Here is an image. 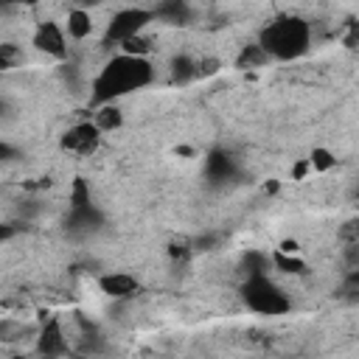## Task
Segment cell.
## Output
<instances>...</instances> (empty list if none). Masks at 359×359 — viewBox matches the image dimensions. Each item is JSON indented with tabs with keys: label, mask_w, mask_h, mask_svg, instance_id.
I'll return each mask as SVG.
<instances>
[{
	"label": "cell",
	"mask_w": 359,
	"mask_h": 359,
	"mask_svg": "<svg viewBox=\"0 0 359 359\" xmlns=\"http://www.w3.org/2000/svg\"><path fill=\"white\" fill-rule=\"evenodd\" d=\"M151 79H154V67L149 59L118 53L98 70V76L93 81V104H98V107L112 104L121 95L149 87Z\"/></svg>",
	"instance_id": "1"
},
{
	"label": "cell",
	"mask_w": 359,
	"mask_h": 359,
	"mask_svg": "<svg viewBox=\"0 0 359 359\" xmlns=\"http://www.w3.org/2000/svg\"><path fill=\"white\" fill-rule=\"evenodd\" d=\"M269 59L278 62H294L311 48V25L303 17L283 14L272 22H266L255 42Z\"/></svg>",
	"instance_id": "2"
},
{
	"label": "cell",
	"mask_w": 359,
	"mask_h": 359,
	"mask_svg": "<svg viewBox=\"0 0 359 359\" xmlns=\"http://www.w3.org/2000/svg\"><path fill=\"white\" fill-rule=\"evenodd\" d=\"M241 294V303L255 311V314H266V317H280L292 309V297L269 278V275H255V278H247L238 289Z\"/></svg>",
	"instance_id": "3"
},
{
	"label": "cell",
	"mask_w": 359,
	"mask_h": 359,
	"mask_svg": "<svg viewBox=\"0 0 359 359\" xmlns=\"http://www.w3.org/2000/svg\"><path fill=\"white\" fill-rule=\"evenodd\" d=\"M154 20L151 8H121L112 14L104 31V45H123L143 34V28Z\"/></svg>",
	"instance_id": "4"
},
{
	"label": "cell",
	"mask_w": 359,
	"mask_h": 359,
	"mask_svg": "<svg viewBox=\"0 0 359 359\" xmlns=\"http://www.w3.org/2000/svg\"><path fill=\"white\" fill-rule=\"evenodd\" d=\"M98 143H101V132L95 129L93 121H81V123L70 126V129L62 135V140H59V146H62L65 151H73V154H81V157L93 154V151L98 149Z\"/></svg>",
	"instance_id": "5"
},
{
	"label": "cell",
	"mask_w": 359,
	"mask_h": 359,
	"mask_svg": "<svg viewBox=\"0 0 359 359\" xmlns=\"http://www.w3.org/2000/svg\"><path fill=\"white\" fill-rule=\"evenodd\" d=\"M34 48L53 56V59H65L67 56V36H65V28L53 20H45L36 25L34 31Z\"/></svg>",
	"instance_id": "6"
},
{
	"label": "cell",
	"mask_w": 359,
	"mask_h": 359,
	"mask_svg": "<svg viewBox=\"0 0 359 359\" xmlns=\"http://www.w3.org/2000/svg\"><path fill=\"white\" fill-rule=\"evenodd\" d=\"M104 227V216L95 205H84V208H70L67 219H65V230L73 238H87L93 233H98Z\"/></svg>",
	"instance_id": "7"
},
{
	"label": "cell",
	"mask_w": 359,
	"mask_h": 359,
	"mask_svg": "<svg viewBox=\"0 0 359 359\" xmlns=\"http://www.w3.org/2000/svg\"><path fill=\"white\" fill-rule=\"evenodd\" d=\"M205 177L210 185H224L238 177V160L224 149H213L205 157Z\"/></svg>",
	"instance_id": "8"
},
{
	"label": "cell",
	"mask_w": 359,
	"mask_h": 359,
	"mask_svg": "<svg viewBox=\"0 0 359 359\" xmlns=\"http://www.w3.org/2000/svg\"><path fill=\"white\" fill-rule=\"evenodd\" d=\"M98 286L112 300H129L140 292V280L129 272H107V275L98 278Z\"/></svg>",
	"instance_id": "9"
},
{
	"label": "cell",
	"mask_w": 359,
	"mask_h": 359,
	"mask_svg": "<svg viewBox=\"0 0 359 359\" xmlns=\"http://www.w3.org/2000/svg\"><path fill=\"white\" fill-rule=\"evenodd\" d=\"M36 353L39 356H50V359H59L67 353V337L62 331V323L59 320H48L36 337Z\"/></svg>",
	"instance_id": "10"
},
{
	"label": "cell",
	"mask_w": 359,
	"mask_h": 359,
	"mask_svg": "<svg viewBox=\"0 0 359 359\" xmlns=\"http://www.w3.org/2000/svg\"><path fill=\"white\" fill-rule=\"evenodd\" d=\"M154 20H163L168 25H185L191 20V8L182 3V0H168V3H160L157 8H151Z\"/></svg>",
	"instance_id": "11"
},
{
	"label": "cell",
	"mask_w": 359,
	"mask_h": 359,
	"mask_svg": "<svg viewBox=\"0 0 359 359\" xmlns=\"http://www.w3.org/2000/svg\"><path fill=\"white\" fill-rule=\"evenodd\" d=\"M67 36L73 39H87L93 34V17L84 11V8H73L67 11Z\"/></svg>",
	"instance_id": "12"
},
{
	"label": "cell",
	"mask_w": 359,
	"mask_h": 359,
	"mask_svg": "<svg viewBox=\"0 0 359 359\" xmlns=\"http://www.w3.org/2000/svg\"><path fill=\"white\" fill-rule=\"evenodd\" d=\"M168 76H171V84H188V81H194V79H196L194 59H191V56H185V53L174 56V59H171V65H168Z\"/></svg>",
	"instance_id": "13"
},
{
	"label": "cell",
	"mask_w": 359,
	"mask_h": 359,
	"mask_svg": "<svg viewBox=\"0 0 359 359\" xmlns=\"http://www.w3.org/2000/svg\"><path fill=\"white\" fill-rule=\"evenodd\" d=\"M93 123H95V129L104 135V132L118 129V126L123 123V115H121V109H118L115 104H104V107H98V112H95Z\"/></svg>",
	"instance_id": "14"
},
{
	"label": "cell",
	"mask_w": 359,
	"mask_h": 359,
	"mask_svg": "<svg viewBox=\"0 0 359 359\" xmlns=\"http://www.w3.org/2000/svg\"><path fill=\"white\" fill-rule=\"evenodd\" d=\"M269 62V56L258 48V45H244L241 53L236 56V67L238 70H250V67H264Z\"/></svg>",
	"instance_id": "15"
},
{
	"label": "cell",
	"mask_w": 359,
	"mask_h": 359,
	"mask_svg": "<svg viewBox=\"0 0 359 359\" xmlns=\"http://www.w3.org/2000/svg\"><path fill=\"white\" fill-rule=\"evenodd\" d=\"M269 255L258 252V250H250L244 258H241V269L247 272V278H255V275H266L269 272Z\"/></svg>",
	"instance_id": "16"
},
{
	"label": "cell",
	"mask_w": 359,
	"mask_h": 359,
	"mask_svg": "<svg viewBox=\"0 0 359 359\" xmlns=\"http://www.w3.org/2000/svg\"><path fill=\"white\" fill-rule=\"evenodd\" d=\"M280 272H286V275H306L309 269H306V264L300 261V258H294V255H286V252H275L272 258H269Z\"/></svg>",
	"instance_id": "17"
},
{
	"label": "cell",
	"mask_w": 359,
	"mask_h": 359,
	"mask_svg": "<svg viewBox=\"0 0 359 359\" xmlns=\"http://www.w3.org/2000/svg\"><path fill=\"white\" fill-rule=\"evenodd\" d=\"M309 165H311L314 171H328V168H334V165H337V157H334L328 149L317 146V149L311 151V157H309Z\"/></svg>",
	"instance_id": "18"
},
{
	"label": "cell",
	"mask_w": 359,
	"mask_h": 359,
	"mask_svg": "<svg viewBox=\"0 0 359 359\" xmlns=\"http://www.w3.org/2000/svg\"><path fill=\"white\" fill-rule=\"evenodd\" d=\"M84 205H93L90 199V188L81 177L73 180V188H70V208H84Z\"/></svg>",
	"instance_id": "19"
},
{
	"label": "cell",
	"mask_w": 359,
	"mask_h": 359,
	"mask_svg": "<svg viewBox=\"0 0 359 359\" xmlns=\"http://www.w3.org/2000/svg\"><path fill=\"white\" fill-rule=\"evenodd\" d=\"M22 62V50L14 42H0V70H8Z\"/></svg>",
	"instance_id": "20"
},
{
	"label": "cell",
	"mask_w": 359,
	"mask_h": 359,
	"mask_svg": "<svg viewBox=\"0 0 359 359\" xmlns=\"http://www.w3.org/2000/svg\"><path fill=\"white\" fill-rule=\"evenodd\" d=\"M194 67H196V79H208L222 70V62L216 56H202V59H194Z\"/></svg>",
	"instance_id": "21"
},
{
	"label": "cell",
	"mask_w": 359,
	"mask_h": 359,
	"mask_svg": "<svg viewBox=\"0 0 359 359\" xmlns=\"http://www.w3.org/2000/svg\"><path fill=\"white\" fill-rule=\"evenodd\" d=\"M168 255H171L174 261H188V258L194 255V244H191L188 238H182V241H171Z\"/></svg>",
	"instance_id": "22"
},
{
	"label": "cell",
	"mask_w": 359,
	"mask_h": 359,
	"mask_svg": "<svg viewBox=\"0 0 359 359\" xmlns=\"http://www.w3.org/2000/svg\"><path fill=\"white\" fill-rule=\"evenodd\" d=\"M11 157H17V149H14L11 143L0 140V163H6V160H11Z\"/></svg>",
	"instance_id": "23"
},
{
	"label": "cell",
	"mask_w": 359,
	"mask_h": 359,
	"mask_svg": "<svg viewBox=\"0 0 359 359\" xmlns=\"http://www.w3.org/2000/svg\"><path fill=\"white\" fill-rule=\"evenodd\" d=\"M14 233H17V230H14L11 224H3V222H0V241H8Z\"/></svg>",
	"instance_id": "24"
},
{
	"label": "cell",
	"mask_w": 359,
	"mask_h": 359,
	"mask_svg": "<svg viewBox=\"0 0 359 359\" xmlns=\"http://www.w3.org/2000/svg\"><path fill=\"white\" fill-rule=\"evenodd\" d=\"M306 168H309V163H297V165H294V177L300 180V177L306 174Z\"/></svg>",
	"instance_id": "25"
},
{
	"label": "cell",
	"mask_w": 359,
	"mask_h": 359,
	"mask_svg": "<svg viewBox=\"0 0 359 359\" xmlns=\"http://www.w3.org/2000/svg\"><path fill=\"white\" fill-rule=\"evenodd\" d=\"M8 359H25V356H20V353H14V356H8Z\"/></svg>",
	"instance_id": "26"
},
{
	"label": "cell",
	"mask_w": 359,
	"mask_h": 359,
	"mask_svg": "<svg viewBox=\"0 0 359 359\" xmlns=\"http://www.w3.org/2000/svg\"><path fill=\"white\" fill-rule=\"evenodd\" d=\"M0 339H3V323H0Z\"/></svg>",
	"instance_id": "27"
},
{
	"label": "cell",
	"mask_w": 359,
	"mask_h": 359,
	"mask_svg": "<svg viewBox=\"0 0 359 359\" xmlns=\"http://www.w3.org/2000/svg\"><path fill=\"white\" fill-rule=\"evenodd\" d=\"M39 359H50V356H39Z\"/></svg>",
	"instance_id": "28"
}]
</instances>
